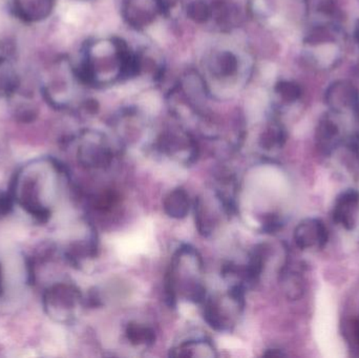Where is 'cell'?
<instances>
[{
    "instance_id": "83f0119b",
    "label": "cell",
    "mask_w": 359,
    "mask_h": 358,
    "mask_svg": "<svg viewBox=\"0 0 359 358\" xmlns=\"http://www.w3.org/2000/svg\"><path fill=\"white\" fill-rule=\"evenodd\" d=\"M337 125L333 122L324 121L320 123V128H318V136H320V140H332L334 137L337 136Z\"/></svg>"
},
{
    "instance_id": "ffe728a7",
    "label": "cell",
    "mask_w": 359,
    "mask_h": 358,
    "mask_svg": "<svg viewBox=\"0 0 359 358\" xmlns=\"http://www.w3.org/2000/svg\"><path fill=\"white\" fill-rule=\"evenodd\" d=\"M126 340L135 347H151L156 343V333L149 326L130 322L126 328Z\"/></svg>"
},
{
    "instance_id": "d6a6232c",
    "label": "cell",
    "mask_w": 359,
    "mask_h": 358,
    "mask_svg": "<svg viewBox=\"0 0 359 358\" xmlns=\"http://www.w3.org/2000/svg\"><path fill=\"white\" fill-rule=\"evenodd\" d=\"M83 1H86V0H83Z\"/></svg>"
},
{
    "instance_id": "3957f363",
    "label": "cell",
    "mask_w": 359,
    "mask_h": 358,
    "mask_svg": "<svg viewBox=\"0 0 359 358\" xmlns=\"http://www.w3.org/2000/svg\"><path fill=\"white\" fill-rule=\"evenodd\" d=\"M203 262L196 248L183 245L172 258L165 277L166 304L174 308L179 288L186 300L203 304L206 300V287L202 280Z\"/></svg>"
},
{
    "instance_id": "1f68e13d",
    "label": "cell",
    "mask_w": 359,
    "mask_h": 358,
    "mask_svg": "<svg viewBox=\"0 0 359 358\" xmlns=\"http://www.w3.org/2000/svg\"><path fill=\"white\" fill-rule=\"evenodd\" d=\"M356 38H358V41L359 42V27L358 29V32H356Z\"/></svg>"
},
{
    "instance_id": "4316f807",
    "label": "cell",
    "mask_w": 359,
    "mask_h": 358,
    "mask_svg": "<svg viewBox=\"0 0 359 358\" xmlns=\"http://www.w3.org/2000/svg\"><path fill=\"white\" fill-rule=\"evenodd\" d=\"M15 202L13 193L10 191H0V219L8 216L14 208Z\"/></svg>"
},
{
    "instance_id": "e0dca14e",
    "label": "cell",
    "mask_w": 359,
    "mask_h": 358,
    "mask_svg": "<svg viewBox=\"0 0 359 358\" xmlns=\"http://www.w3.org/2000/svg\"><path fill=\"white\" fill-rule=\"evenodd\" d=\"M172 357H217V353L212 343L206 338L186 340L170 349Z\"/></svg>"
},
{
    "instance_id": "30bf717a",
    "label": "cell",
    "mask_w": 359,
    "mask_h": 358,
    "mask_svg": "<svg viewBox=\"0 0 359 358\" xmlns=\"http://www.w3.org/2000/svg\"><path fill=\"white\" fill-rule=\"evenodd\" d=\"M14 44L0 39V99H10L20 90V77L14 67Z\"/></svg>"
},
{
    "instance_id": "44dd1931",
    "label": "cell",
    "mask_w": 359,
    "mask_h": 358,
    "mask_svg": "<svg viewBox=\"0 0 359 358\" xmlns=\"http://www.w3.org/2000/svg\"><path fill=\"white\" fill-rule=\"evenodd\" d=\"M12 97L16 98V103L13 106V115L16 121L27 124L37 119L38 109L35 103L32 102L27 97H19L18 92Z\"/></svg>"
},
{
    "instance_id": "52a82bcc",
    "label": "cell",
    "mask_w": 359,
    "mask_h": 358,
    "mask_svg": "<svg viewBox=\"0 0 359 358\" xmlns=\"http://www.w3.org/2000/svg\"><path fill=\"white\" fill-rule=\"evenodd\" d=\"M156 145L160 153L185 165H190L198 159V143L192 135L183 128H172L164 130Z\"/></svg>"
},
{
    "instance_id": "7c38bea8",
    "label": "cell",
    "mask_w": 359,
    "mask_h": 358,
    "mask_svg": "<svg viewBox=\"0 0 359 358\" xmlns=\"http://www.w3.org/2000/svg\"><path fill=\"white\" fill-rule=\"evenodd\" d=\"M294 240L302 249L324 247L328 240L326 227L318 219H307L297 225Z\"/></svg>"
},
{
    "instance_id": "6da1fadb",
    "label": "cell",
    "mask_w": 359,
    "mask_h": 358,
    "mask_svg": "<svg viewBox=\"0 0 359 358\" xmlns=\"http://www.w3.org/2000/svg\"><path fill=\"white\" fill-rule=\"evenodd\" d=\"M76 65L86 86L105 88L139 75V55L121 38H96L84 44Z\"/></svg>"
},
{
    "instance_id": "484cf974",
    "label": "cell",
    "mask_w": 359,
    "mask_h": 358,
    "mask_svg": "<svg viewBox=\"0 0 359 358\" xmlns=\"http://www.w3.org/2000/svg\"><path fill=\"white\" fill-rule=\"evenodd\" d=\"M119 201V195L114 191H104L93 200L94 207L99 212H107L113 209Z\"/></svg>"
},
{
    "instance_id": "d4e9b609",
    "label": "cell",
    "mask_w": 359,
    "mask_h": 358,
    "mask_svg": "<svg viewBox=\"0 0 359 358\" xmlns=\"http://www.w3.org/2000/svg\"><path fill=\"white\" fill-rule=\"evenodd\" d=\"M276 90L278 96L282 99L284 102L291 103L297 101L301 97V88L294 82L280 81L276 84Z\"/></svg>"
},
{
    "instance_id": "f1b7e54d",
    "label": "cell",
    "mask_w": 359,
    "mask_h": 358,
    "mask_svg": "<svg viewBox=\"0 0 359 358\" xmlns=\"http://www.w3.org/2000/svg\"><path fill=\"white\" fill-rule=\"evenodd\" d=\"M280 226V220H278L276 216H266L265 221L263 222V226H262V229H263V231L265 233H272L273 231L278 230Z\"/></svg>"
},
{
    "instance_id": "8992f818",
    "label": "cell",
    "mask_w": 359,
    "mask_h": 358,
    "mask_svg": "<svg viewBox=\"0 0 359 358\" xmlns=\"http://www.w3.org/2000/svg\"><path fill=\"white\" fill-rule=\"evenodd\" d=\"M77 161L86 170H104L114 159L113 151L102 134L84 130L76 139Z\"/></svg>"
},
{
    "instance_id": "2e32d148",
    "label": "cell",
    "mask_w": 359,
    "mask_h": 358,
    "mask_svg": "<svg viewBox=\"0 0 359 358\" xmlns=\"http://www.w3.org/2000/svg\"><path fill=\"white\" fill-rule=\"evenodd\" d=\"M326 98L328 104L335 109L358 104V90L353 84L347 81L335 82L332 84L327 92Z\"/></svg>"
},
{
    "instance_id": "7a4b0ae2",
    "label": "cell",
    "mask_w": 359,
    "mask_h": 358,
    "mask_svg": "<svg viewBox=\"0 0 359 358\" xmlns=\"http://www.w3.org/2000/svg\"><path fill=\"white\" fill-rule=\"evenodd\" d=\"M56 162V159L48 158L27 164L15 174L11 186L17 205L39 224H46L52 216V206L46 201V191Z\"/></svg>"
},
{
    "instance_id": "9a60e30c",
    "label": "cell",
    "mask_w": 359,
    "mask_h": 358,
    "mask_svg": "<svg viewBox=\"0 0 359 358\" xmlns=\"http://www.w3.org/2000/svg\"><path fill=\"white\" fill-rule=\"evenodd\" d=\"M210 20L224 31H231L241 22V13L238 6L230 0H215L210 4Z\"/></svg>"
},
{
    "instance_id": "4dcf8cb0",
    "label": "cell",
    "mask_w": 359,
    "mask_h": 358,
    "mask_svg": "<svg viewBox=\"0 0 359 358\" xmlns=\"http://www.w3.org/2000/svg\"><path fill=\"white\" fill-rule=\"evenodd\" d=\"M353 336H355L356 343L359 346V322L353 324Z\"/></svg>"
},
{
    "instance_id": "9c48e42d",
    "label": "cell",
    "mask_w": 359,
    "mask_h": 358,
    "mask_svg": "<svg viewBox=\"0 0 359 358\" xmlns=\"http://www.w3.org/2000/svg\"><path fill=\"white\" fill-rule=\"evenodd\" d=\"M241 67L240 57L229 48H217L207 59L209 75L217 82L228 83L238 79Z\"/></svg>"
},
{
    "instance_id": "4fadbf2b",
    "label": "cell",
    "mask_w": 359,
    "mask_h": 358,
    "mask_svg": "<svg viewBox=\"0 0 359 358\" xmlns=\"http://www.w3.org/2000/svg\"><path fill=\"white\" fill-rule=\"evenodd\" d=\"M359 214V193L350 189L337 198L333 209V218L347 229H353Z\"/></svg>"
},
{
    "instance_id": "d6986e66",
    "label": "cell",
    "mask_w": 359,
    "mask_h": 358,
    "mask_svg": "<svg viewBox=\"0 0 359 358\" xmlns=\"http://www.w3.org/2000/svg\"><path fill=\"white\" fill-rule=\"evenodd\" d=\"M194 220L198 233L203 237H208L215 231L217 221L212 212L207 207L206 202L201 197L194 201Z\"/></svg>"
},
{
    "instance_id": "603a6c76",
    "label": "cell",
    "mask_w": 359,
    "mask_h": 358,
    "mask_svg": "<svg viewBox=\"0 0 359 358\" xmlns=\"http://www.w3.org/2000/svg\"><path fill=\"white\" fill-rule=\"evenodd\" d=\"M186 13L190 20L198 25H204L210 20V4L205 2L204 0H194L188 4Z\"/></svg>"
},
{
    "instance_id": "5bb4252c",
    "label": "cell",
    "mask_w": 359,
    "mask_h": 358,
    "mask_svg": "<svg viewBox=\"0 0 359 358\" xmlns=\"http://www.w3.org/2000/svg\"><path fill=\"white\" fill-rule=\"evenodd\" d=\"M203 317L215 331H230L234 325L231 315H228L225 309L224 298H206L203 303Z\"/></svg>"
},
{
    "instance_id": "f546056e",
    "label": "cell",
    "mask_w": 359,
    "mask_h": 358,
    "mask_svg": "<svg viewBox=\"0 0 359 358\" xmlns=\"http://www.w3.org/2000/svg\"><path fill=\"white\" fill-rule=\"evenodd\" d=\"M4 267H2L1 263H0V298L4 296Z\"/></svg>"
},
{
    "instance_id": "ba28073f",
    "label": "cell",
    "mask_w": 359,
    "mask_h": 358,
    "mask_svg": "<svg viewBox=\"0 0 359 358\" xmlns=\"http://www.w3.org/2000/svg\"><path fill=\"white\" fill-rule=\"evenodd\" d=\"M166 8L164 0H123L121 15L128 27L143 31L163 16Z\"/></svg>"
},
{
    "instance_id": "5b68a950",
    "label": "cell",
    "mask_w": 359,
    "mask_h": 358,
    "mask_svg": "<svg viewBox=\"0 0 359 358\" xmlns=\"http://www.w3.org/2000/svg\"><path fill=\"white\" fill-rule=\"evenodd\" d=\"M42 306L53 321L69 324L77 317L79 307L84 306L83 294L73 284L56 283L44 290Z\"/></svg>"
},
{
    "instance_id": "ac0fdd59",
    "label": "cell",
    "mask_w": 359,
    "mask_h": 358,
    "mask_svg": "<svg viewBox=\"0 0 359 358\" xmlns=\"http://www.w3.org/2000/svg\"><path fill=\"white\" fill-rule=\"evenodd\" d=\"M163 208L170 218L182 220L186 218L189 212V195L186 193L185 189L181 187L174 189L164 199Z\"/></svg>"
},
{
    "instance_id": "7402d4cb",
    "label": "cell",
    "mask_w": 359,
    "mask_h": 358,
    "mask_svg": "<svg viewBox=\"0 0 359 358\" xmlns=\"http://www.w3.org/2000/svg\"><path fill=\"white\" fill-rule=\"evenodd\" d=\"M285 142V132L278 124H269L259 137V145L264 149L280 147Z\"/></svg>"
},
{
    "instance_id": "cb8c5ba5",
    "label": "cell",
    "mask_w": 359,
    "mask_h": 358,
    "mask_svg": "<svg viewBox=\"0 0 359 358\" xmlns=\"http://www.w3.org/2000/svg\"><path fill=\"white\" fill-rule=\"evenodd\" d=\"M282 286L285 294L291 300H297L303 292V284L301 277L294 271L284 270L282 275Z\"/></svg>"
},
{
    "instance_id": "277c9868",
    "label": "cell",
    "mask_w": 359,
    "mask_h": 358,
    "mask_svg": "<svg viewBox=\"0 0 359 358\" xmlns=\"http://www.w3.org/2000/svg\"><path fill=\"white\" fill-rule=\"evenodd\" d=\"M40 94L44 101L57 111L81 107L82 88L86 86L80 77L77 65L67 57L52 61L40 77Z\"/></svg>"
},
{
    "instance_id": "8fae6325",
    "label": "cell",
    "mask_w": 359,
    "mask_h": 358,
    "mask_svg": "<svg viewBox=\"0 0 359 358\" xmlns=\"http://www.w3.org/2000/svg\"><path fill=\"white\" fill-rule=\"evenodd\" d=\"M55 0H12V11L22 22L32 25L50 18L54 12Z\"/></svg>"
}]
</instances>
